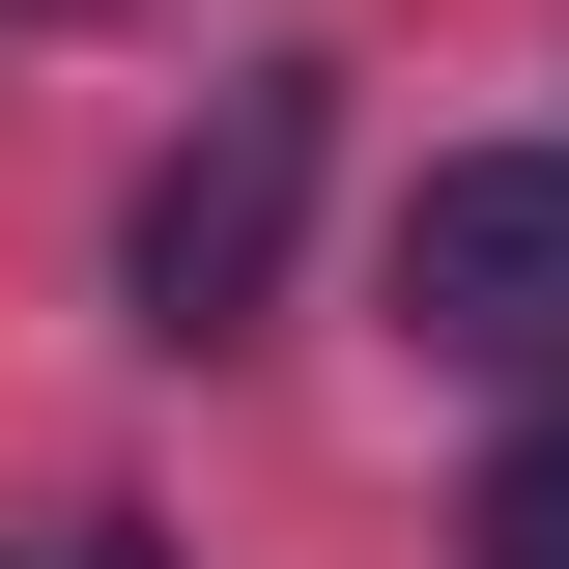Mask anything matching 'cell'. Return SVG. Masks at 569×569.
Wrapping results in <instances>:
<instances>
[{"instance_id":"1","label":"cell","mask_w":569,"mask_h":569,"mask_svg":"<svg viewBox=\"0 0 569 569\" xmlns=\"http://www.w3.org/2000/svg\"><path fill=\"white\" fill-rule=\"evenodd\" d=\"M399 342L569 370V142H456V171L399 200Z\"/></svg>"},{"instance_id":"2","label":"cell","mask_w":569,"mask_h":569,"mask_svg":"<svg viewBox=\"0 0 569 569\" xmlns=\"http://www.w3.org/2000/svg\"><path fill=\"white\" fill-rule=\"evenodd\" d=\"M284 228H313V86H228L200 142H171V171H142V342H228V313H257L284 284Z\"/></svg>"},{"instance_id":"3","label":"cell","mask_w":569,"mask_h":569,"mask_svg":"<svg viewBox=\"0 0 569 569\" xmlns=\"http://www.w3.org/2000/svg\"><path fill=\"white\" fill-rule=\"evenodd\" d=\"M485 569H569V399H541V427L485 456Z\"/></svg>"},{"instance_id":"4","label":"cell","mask_w":569,"mask_h":569,"mask_svg":"<svg viewBox=\"0 0 569 569\" xmlns=\"http://www.w3.org/2000/svg\"><path fill=\"white\" fill-rule=\"evenodd\" d=\"M29 569H142V541H114V512H86V541H29Z\"/></svg>"}]
</instances>
